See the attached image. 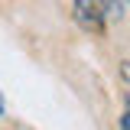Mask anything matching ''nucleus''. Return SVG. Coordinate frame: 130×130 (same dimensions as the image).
Returning a JSON list of instances; mask_svg holds the SVG:
<instances>
[{"instance_id": "obj_1", "label": "nucleus", "mask_w": 130, "mask_h": 130, "mask_svg": "<svg viewBox=\"0 0 130 130\" xmlns=\"http://www.w3.org/2000/svg\"><path fill=\"white\" fill-rule=\"evenodd\" d=\"M72 13H75V20H78L85 29L101 32V26H104V10H101V3H88V0H78V3H72Z\"/></svg>"}, {"instance_id": "obj_2", "label": "nucleus", "mask_w": 130, "mask_h": 130, "mask_svg": "<svg viewBox=\"0 0 130 130\" xmlns=\"http://www.w3.org/2000/svg\"><path fill=\"white\" fill-rule=\"evenodd\" d=\"M104 16H124V3H101Z\"/></svg>"}, {"instance_id": "obj_3", "label": "nucleus", "mask_w": 130, "mask_h": 130, "mask_svg": "<svg viewBox=\"0 0 130 130\" xmlns=\"http://www.w3.org/2000/svg\"><path fill=\"white\" fill-rule=\"evenodd\" d=\"M120 130H130V111L120 114Z\"/></svg>"}, {"instance_id": "obj_4", "label": "nucleus", "mask_w": 130, "mask_h": 130, "mask_svg": "<svg viewBox=\"0 0 130 130\" xmlns=\"http://www.w3.org/2000/svg\"><path fill=\"white\" fill-rule=\"evenodd\" d=\"M120 75H124V81H130V62H124V65H120Z\"/></svg>"}, {"instance_id": "obj_5", "label": "nucleus", "mask_w": 130, "mask_h": 130, "mask_svg": "<svg viewBox=\"0 0 130 130\" xmlns=\"http://www.w3.org/2000/svg\"><path fill=\"white\" fill-rule=\"evenodd\" d=\"M0 114H3V98H0Z\"/></svg>"}]
</instances>
